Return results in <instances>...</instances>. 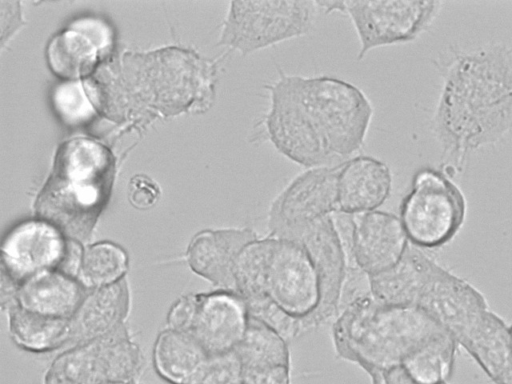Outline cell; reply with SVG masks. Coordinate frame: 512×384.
I'll list each match as a JSON object with an SVG mask.
<instances>
[{
  "label": "cell",
  "mask_w": 512,
  "mask_h": 384,
  "mask_svg": "<svg viewBox=\"0 0 512 384\" xmlns=\"http://www.w3.org/2000/svg\"><path fill=\"white\" fill-rule=\"evenodd\" d=\"M263 87L269 104L253 125L251 142H269L306 169L337 166L365 145L374 109L356 85L278 68L277 79Z\"/></svg>",
  "instance_id": "obj_1"
},
{
  "label": "cell",
  "mask_w": 512,
  "mask_h": 384,
  "mask_svg": "<svg viewBox=\"0 0 512 384\" xmlns=\"http://www.w3.org/2000/svg\"><path fill=\"white\" fill-rule=\"evenodd\" d=\"M446 331L416 306H389L371 293L339 310L331 336L336 356L360 367L371 384L437 334Z\"/></svg>",
  "instance_id": "obj_2"
},
{
  "label": "cell",
  "mask_w": 512,
  "mask_h": 384,
  "mask_svg": "<svg viewBox=\"0 0 512 384\" xmlns=\"http://www.w3.org/2000/svg\"><path fill=\"white\" fill-rule=\"evenodd\" d=\"M109 151L88 139H74L58 151L55 166L35 204L39 217L66 237L87 240L112 187Z\"/></svg>",
  "instance_id": "obj_3"
},
{
  "label": "cell",
  "mask_w": 512,
  "mask_h": 384,
  "mask_svg": "<svg viewBox=\"0 0 512 384\" xmlns=\"http://www.w3.org/2000/svg\"><path fill=\"white\" fill-rule=\"evenodd\" d=\"M319 9L315 1H233L222 25L219 44L242 56L308 35Z\"/></svg>",
  "instance_id": "obj_4"
},
{
  "label": "cell",
  "mask_w": 512,
  "mask_h": 384,
  "mask_svg": "<svg viewBox=\"0 0 512 384\" xmlns=\"http://www.w3.org/2000/svg\"><path fill=\"white\" fill-rule=\"evenodd\" d=\"M466 213L461 191L444 175L431 169L415 174L400 207V221L409 243L422 250L450 242Z\"/></svg>",
  "instance_id": "obj_5"
},
{
  "label": "cell",
  "mask_w": 512,
  "mask_h": 384,
  "mask_svg": "<svg viewBox=\"0 0 512 384\" xmlns=\"http://www.w3.org/2000/svg\"><path fill=\"white\" fill-rule=\"evenodd\" d=\"M143 365L142 351L123 325L59 354L47 370L44 384L131 382L141 373Z\"/></svg>",
  "instance_id": "obj_6"
},
{
  "label": "cell",
  "mask_w": 512,
  "mask_h": 384,
  "mask_svg": "<svg viewBox=\"0 0 512 384\" xmlns=\"http://www.w3.org/2000/svg\"><path fill=\"white\" fill-rule=\"evenodd\" d=\"M274 237L266 296L299 322L302 336L312 331V321L321 305L319 272L311 254L298 240Z\"/></svg>",
  "instance_id": "obj_7"
},
{
  "label": "cell",
  "mask_w": 512,
  "mask_h": 384,
  "mask_svg": "<svg viewBox=\"0 0 512 384\" xmlns=\"http://www.w3.org/2000/svg\"><path fill=\"white\" fill-rule=\"evenodd\" d=\"M438 5L435 1H344V15L351 20L360 44L357 60L372 49L414 40L428 27Z\"/></svg>",
  "instance_id": "obj_8"
},
{
  "label": "cell",
  "mask_w": 512,
  "mask_h": 384,
  "mask_svg": "<svg viewBox=\"0 0 512 384\" xmlns=\"http://www.w3.org/2000/svg\"><path fill=\"white\" fill-rule=\"evenodd\" d=\"M339 165L309 168L296 175L269 206V234L290 237L308 225L337 212Z\"/></svg>",
  "instance_id": "obj_9"
},
{
  "label": "cell",
  "mask_w": 512,
  "mask_h": 384,
  "mask_svg": "<svg viewBox=\"0 0 512 384\" xmlns=\"http://www.w3.org/2000/svg\"><path fill=\"white\" fill-rule=\"evenodd\" d=\"M69 238L43 219L14 226L1 243V275L19 285L45 271L59 270Z\"/></svg>",
  "instance_id": "obj_10"
},
{
  "label": "cell",
  "mask_w": 512,
  "mask_h": 384,
  "mask_svg": "<svg viewBox=\"0 0 512 384\" xmlns=\"http://www.w3.org/2000/svg\"><path fill=\"white\" fill-rule=\"evenodd\" d=\"M416 307L451 334L458 345L489 310L475 286L443 266L424 287Z\"/></svg>",
  "instance_id": "obj_11"
},
{
  "label": "cell",
  "mask_w": 512,
  "mask_h": 384,
  "mask_svg": "<svg viewBox=\"0 0 512 384\" xmlns=\"http://www.w3.org/2000/svg\"><path fill=\"white\" fill-rule=\"evenodd\" d=\"M249 321L245 299L238 293L216 289L197 293L190 334L210 357L236 350Z\"/></svg>",
  "instance_id": "obj_12"
},
{
  "label": "cell",
  "mask_w": 512,
  "mask_h": 384,
  "mask_svg": "<svg viewBox=\"0 0 512 384\" xmlns=\"http://www.w3.org/2000/svg\"><path fill=\"white\" fill-rule=\"evenodd\" d=\"M351 217V248L346 266H358L371 276L401 260L410 243L398 216L374 210Z\"/></svg>",
  "instance_id": "obj_13"
},
{
  "label": "cell",
  "mask_w": 512,
  "mask_h": 384,
  "mask_svg": "<svg viewBox=\"0 0 512 384\" xmlns=\"http://www.w3.org/2000/svg\"><path fill=\"white\" fill-rule=\"evenodd\" d=\"M286 238L298 240L309 251L319 272L322 301L312 321L315 330L337 315L345 275V256L332 215Z\"/></svg>",
  "instance_id": "obj_14"
},
{
  "label": "cell",
  "mask_w": 512,
  "mask_h": 384,
  "mask_svg": "<svg viewBox=\"0 0 512 384\" xmlns=\"http://www.w3.org/2000/svg\"><path fill=\"white\" fill-rule=\"evenodd\" d=\"M259 237L249 227L206 229L189 242L185 259L190 269L217 289L234 291L233 271L246 244Z\"/></svg>",
  "instance_id": "obj_15"
},
{
  "label": "cell",
  "mask_w": 512,
  "mask_h": 384,
  "mask_svg": "<svg viewBox=\"0 0 512 384\" xmlns=\"http://www.w3.org/2000/svg\"><path fill=\"white\" fill-rule=\"evenodd\" d=\"M391 190V169L380 159L360 154L339 165V212L358 214L378 210L389 198Z\"/></svg>",
  "instance_id": "obj_16"
},
{
  "label": "cell",
  "mask_w": 512,
  "mask_h": 384,
  "mask_svg": "<svg viewBox=\"0 0 512 384\" xmlns=\"http://www.w3.org/2000/svg\"><path fill=\"white\" fill-rule=\"evenodd\" d=\"M130 291L126 278L89 290L70 319V341L82 344L114 332L129 313Z\"/></svg>",
  "instance_id": "obj_17"
},
{
  "label": "cell",
  "mask_w": 512,
  "mask_h": 384,
  "mask_svg": "<svg viewBox=\"0 0 512 384\" xmlns=\"http://www.w3.org/2000/svg\"><path fill=\"white\" fill-rule=\"evenodd\" d=\"M441 265L424 250L407 248L393 267L369 276L372 296L389 306H416L429 280Z\"/></svg>",
  "instance_id": "obj_18"
},
{
  "label": "cell",
  "mask_w": 512,
  "mask_h": 384,
  "mask_svg": "<svg viewBox=\"0 0 512 384\" xmlns=\"http://www.w3.org/2000/svg\"><path fill=\"white\" fill-rule=\"evenodd\" d=\"M88 291L77 278L49 270L22 282L13 304L39 314L71 319Z\"/></svg>",
  "instance_id": "obj_19"
},
{
  "label": "cell",
  "mask_w": 512,
  "mask_h": 384,
  "mask_svg": "<svg viewBox=\"0 0 512 384\" xmlns=\"http://www.w3.org/2000/svg\"><path fill=\"white\" fill-rule=\"evenodd\" d=\"M493 384H512L509 326L490 309L460 342Z\"/></svg>",
  "instance_id": "obj_20"
},
{
  "label": "cell",
  "mask_w": 512,
  "mask_h": 384,
  "mask_svg": "<svg viewBox=\"0 0 512 384\" xmlns=\"http://www.w3.org/2000/svg\"><path fill=\"white\" fill-rule=\"evenodd\" d=\"M210 356L184 332L166 328L156 338L153 363L158 375L171 384H190L203 370Z\"/></svg>",
  "instance_id": "obj_21"
},
{
  "label": "cell",
  "mask_w": 512,
  "mask_h": 384,
  "mask_svg": "<svg viewBox=\"0 0 512 384\" xmlns=\"http://www.w3.org/2000/svg\"><path fill=\"white\" fill-rule=\"evenodd\" d=\"M6 310L9 333L20 348L44 353L69 343L70 319L39 314L17 304Z\"/></svg>",
  "instance_id": "obj_22"
},
{
  "label": "cell",
  "mask_w": 512,
  "mask_h": 384,
  "mask_svg": "<svg viewBox=\"0 0 512 384\" xmlns=\"http://www.w3.org/2000/svg\"><path fill=\"white\" fill-rule=\"evenodd\" d=\"M457 341L443 331L409 354L399 366L418 384H441L450 379L458 347Z\"/></svg>",
  "instance_id": "obj_23"
},
{
  "label": "cell",
  "mask_w": 512,
  "mask_h": 384,
  "mask_svg": "<svg viewBox=\"0 0 512 384\" xmlns=\"http://www.w3.org/2000/svg\"><path fill=\"white\" fill-rule=\"evenodd\" d=\"M235 353L242 369L291 366L290 350L285 338L250 315L245 335Z\"/></svg>",
  "instance_id": "obj_24"
},
{
  "label": "cell",
  "mask_w": 512,
  "mask_h": 384,
  "mask_svg": "<svg viewBox=\"0 0 512 384\" xmlns=\"http://www.w3.org/2000/svg\"><path fill=\"white\" fill-rule=\"evenodd\" d=\"M275 237H257L242 249L236 260L233 277L235 292L246 302L266 296V280Z\"/></svg>",
  "instance_id": "obj_25"
},
{
  "label": "cell",
  "mask_w": 512,
  "mask_h": 384,
  "mask_svg": "<svg viewBox=\"0 0 512 384\" xmlns=\"http://www.w3.org/2000/svg\"><path fill=\"white\" fill-rule=\"evenodd\" d=\"M127 252L111 241H100L84 248L77 279L87 289L114 284L123 278L128 269Z\"/></svg>",
  "instance_id": "obj_26"
},
{
  "label": "cell",
  "mask_w": 512,
  "mask_h": 384,
  "mask_svg": "<svg viewBox=\"0 0 512 384\" xmlns=\"http://www.w3.org/2000/svg\"><path fill=\"white\" fill-rule=\"evenodd\" d=\"M88 40L83 34L74 31H68L55 39L50 47V60L54 69L65 76H77L89 71L97 51Z\"/></svg>",
  "instance_id": "obj_27"
},
{
  "label": "cell",
  "mask_w": 512,
  "mask_h": 384,
  "mask_svg": "<svg viewBox=\"0 0 512 384\" xmlns=\"http://www.w3.org/2000/svg\"><path fill=\"white\" fill-rule=\"evenodd\" d=\"M53 99L58 113L70 124L84 122L93 114V108L81 83L60 85L55 90Z\"/></svg>",
  "instance_id": "obj_28"
},
{
  "label": "cell",
  "mask_w": 512,
  "mask_h": 384,
  "mask_svg": "<svg viewBox=\"0 0 512 384\" xmlns=\"http://www.w3.org/2000/svg\"><path fill=\"white\" fill-rule=\"evenodd\" d=\"M190 384H242L241 365L235 351L210 357Z\"/></svg>",
  "instance_id": "obj_29"
},
{
  "label": "cell",
  "mask_w": 512,
  "mask_h": 384,
  "mask_svg": "<svg viewBox=\"0 0 512 384\" xmlns=\"http://www.w3.org/2000/svg\"><path fill=\"white\" fill-rule=\"evenodd\" d=\"M197 294L179 297L167 314V326L170 329L188 333L195 313Z\"/></svg>",
  "instance_id": "obj_30"
},
{
  "label": "cell",
  "mask_w": 512,
  "mask_h": 384,
  "mask_svg": "<svg viewBox=\"0 0 512 384\" xmlns=\"http://www.w3.org/2000/svg\"><path fill=\"white\" fill-rule=\"evenodd\" d=\"M242 384H292L291 366L242 369Z\"/></svg>",
  "instance_id": "obj_31"
},
{
  "label": "cell",
  "mask_w": 512,
  "mask_h": 384,
  "mask_svg": "<svg viewBox=\"0 0 512 384\" xmlns=\"http://www.w3.org/2000/svg\"><path fill=\"white\" fill-rule=\"evenodd\" d=\"M128 192L130 203L137 209L151 208L160 197L158 186L146 176L132 178Z\"/></svg>",
  "instance_id": "obj_32"
},
{
  "label": "cell",
  "mask_w": 512,
  "mask_h": 384,
  "mask_svg": "<svg viewBox=\"0 0 512 384\" xmlns=\"http://www.w3.org/2000/svg\"><path fill=\"white\" fill-rule=\"evenodd\" d=\"M382 384H418L412 381L401 369V367H396L394 369L389 370L383 375ZM448 384V382L441 383Z\"/></svg>",
  "instance_id": "obj_33"
},
{
  "label": "cell",
  "mask_w": 512,
  "mask_h": 384,
  "mask_svg": "<svg viewBox=\"0 0 512 384\" xmlns=\"http://www.w3.org/2000/svg\"><path fill=\"white\" fill-rule=\"evenodd\" d=\"M105 384H137L136 381H131V382H110V383H105Z\"/></svg>",
  "instance_id": "obj_34"
}]
</instances>
